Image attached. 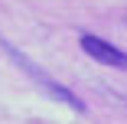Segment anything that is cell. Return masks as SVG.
Returning a JSON list of instances; mask_svg holds the SVG:
<instances>
[{"mask_svg":"<svg viewBox=\"0 0 127 124\" xmlns=\"http://www.w3.org/2000/svg\"><path fill=\"white\" fill-rule=\"evenodd\" d=\"M82 49H85V52H88L95 62H101V65H111V69H127V52H121L114 42L101 39V36L85 33V36H82Z\"/></svg>","mask_w":127,"mask_h":124,"instance_id":"1","label":"cell"}]
</instances>
